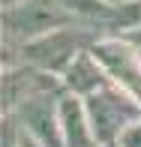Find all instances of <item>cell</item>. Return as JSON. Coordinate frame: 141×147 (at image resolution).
<instances>
[{"instance_id": "8", "label": "cell", "mask_w": 141, "mask_h": 147, "mask_svg": "<svg viewBox=\"0 0 141 147\" xmlns=\"http://www.w3.org/2000/svg\"><path fill=\"white\" fill-rule=\"evenodd\" d=\"M60 129H63V144L66 147H96L90 117H87L84 99L72 93H60Z\"/></svg>"}, {"instance_id": "9", "label": "cell", "mask_w": 141, "mask_h": 147, "mask_svg": "<svg viewBox=\"0 0 141 147\" xmlns=\"http://www.w3.org/2000/svg\"><path fill=\"white\" fill-rule=\"evenodd\" d=\"M135 30H141V0H129V3L114 6L105 36H132Z\"/></svg>"}, {"instance_id": "2", "label": "cell", "mask_w": 141, "mask_h": 147, "mask_svg": "<svg viewBox=\"0 0 141 147\" xmlns=\"http://www.w3.org/2000/svg\"><path fill=\"white\" fill-rule=\"evenodd\" d=\"M72 24L78 21L66 9L63 0H21L15 6H3L0 12L3 45H24L60 27H72Z\"/></svg>"}, {"instance_id": "11", "label": "cell", "mask_w": 141, "mask_h": 147, "mask_svg": "<svg viewBox=\"0 0 141 147\" xmlns=\"http://www.w3.org/2000/svg\"><path fill=\"white\" fill-rule=\"evenodd\" d=\"M15 120H18V117H15ZM15 147H42V144H39L36 138H30L27 132L21 129V135H18V141H15Z\"/></svg>"}, {"instance_id": "4", "label": "cell", "mask_w": 141, "mask_h": 147, "mask_svg": "<svg viewBox=\"0 0 141 147\" xmlns=\"http://www.w3.org/2000/svg\"><path fill=\"white\" fill-rule=\"evenodd\" d=\"M93 54L108 72L111 84L123 87L141 102V48L123 36H99L93 42Z\"/></svg>"}, {"instance_id": "10", "label": "cell", "mask_w": 141, "mask_h": 147, "mask_svg": "<svg viewBox=\"0 0 141 147\" xmlns=\"http://www.w3.org/2000/svg\"><path fill=\"white\" fill-rule=\"evenodd\" d=\"M117 147H141V120H135V123L120 135Z\"/></svg>"}, {"instance_id": "5", "label": "cell", "mask_w": 141, "mask_h": 147, "mask_svg": "<svg viewBox=\"0 0 141 147\" xmlns=\"http://www.w3.org/2000/svg\"><path fill=\"white\" fill-rule=\"evenodd\" d=\"M60 93L63 90L39 93V96L27 99L18 111H12L21 123V129L30 138H36L42 147H66L63 129H60Z\"/></svg>"}, {"instance_id": "14", "label": "cell", "mask_w": 141, "mask_h": 147, "mask_svg": "<svg viewBox=\"0 0 141 147\" xmlns=\"http://www.w3.org/2000/svg\"><path fill=\"white\" fill-rule=\"evenodd\" d=\"M96 147H117V144H96Z\"/></svg>"}, {"instance_id": "13", "label": "cell", "mask_w": 141, "mask_h": 147, "mask_svg": "<svg viewBox=\"0 0 141 147\" xmlns=\"http://www.w3.org/2000/svg\"><path fill=\"white\" fill-rule=\"evenodd\" d=\"M15 3H21V0H3V6H15Z\"/></svg>"}, {"instance_id": "3", "label": "cell", "mask_w": 141, "mask_h": 147, "mask_svg": "<svg viewBox=\"0 0 141 147\" xmlns=\"http://www.w3.org/2000/svg\"><path fill=\"white\" fill-rule=\"evenodd\" d=\"M84 108L90 117L96 144H117L120 135L135 120H141V102L117 84H108V87L96 90L93 96H87Z\"/></svg>"}, {"instance_id": "6", "label": "cell", "mask_w": 141, "mask_h": 147, "mask_svg": "<svg viewBox=\"0 0 141 147\" xmlns=\"http://www.w3.org/2000/svg\"><path fill=\"white\" fill-rule=\"evenodd\" d=\"M54 90H63L57 75H48L27 63L3 66V114L18 111L27 99L39 96V93H54Z\"/></svg>"}, {"instance_id": "1", "label": "cell", "mask_w": 141, "mask_h": 147, "mask_svg": "<svg viewBox=\"0 0 141 147\" xmlns=\"http://www.w3.org/2000/svg\"><path fill=\"white\" fill-rule=\"evenodd\" d=\"M102 36V33L81 27V24H72V27H60L54 33H45V36L33 39L24 45H3V66L12 63H27L36 69L48 72V75H63V69L72 63L81 51L93 48V42Z\"/></svg>"}, {"instance_id": "12", "label": "cell", "mask_w": 141, "mask_h": 147, "mask_svg": "<svg viewBox=\"0 0 141 147\" xmlns=\"http://www.w3.org/2000/svg\"><path fill=\"white\" fill-rule=\"evenodd\" d=\"M108 6H120V3H129V0H105Z\"/></svg>"}, {"instance_id": "7", "label": "cell", "mask_w": 141, "mask_h": 147, "mask_svg": "<svg viewBox=\"0 0 141 147\" xmlns=\"http://www.w3.org/2000/svg\"><path fill=\"white\" fill-rule=\"evenodd\" d=\"M60 84H63V90H66V93L87 99V96H93L96 90L108 87L111 78H108V72L102 69V63L96 60V54L87 48V51H81V54H78V57L63 69V75H60Z\"/></svg>"}]
</instances>
